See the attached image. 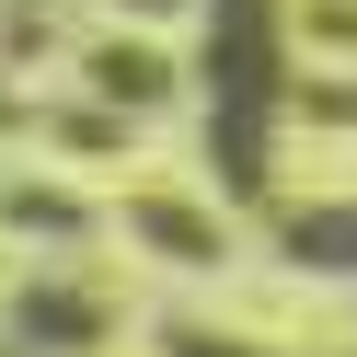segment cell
Masks as SVG:
<instances>
[{"mask_svg": "<svg viewBox=\"0 0 357 357\" xmlns=\"http://www.w3.org/2000/svg\"><path fill=\"white\" fill-rule=\"evenodd\" d=\"M288 265H346L357 277V208H288Z\"/></svg>", "mask_w": 357, "mask_h": 357, "instance_id": "3", "label": "cell"}, {"mask_svg": "<svg viewBox=\"0 0 357 357\" xmlns=\"http://www.w3.org/2000/svg\"><path fill=\"white\" fill-rule=\"evenodd\" d=\"M162 357H254V346H231V334H196V323H173V334H162Z\"/></svg>", "mask_w": 357, "mask_h": 357, "instance_id": "6", "label": "cell"}, {"mask_svg": "<svg viewBox=\"0 0 357 357\" xmlns=\"http://www.w3.org/2000/svg\"><path fill=\"white\" fill-rule=\"evenodd\" d=\"M93 81H104V93H127V104H173V70H162V58H93Z\"/></svg>", "mask_w": 357, "mask_h": 357, "instance_id": "5", "label": "cell"}, {"mask_svg": "<svg viewBox=\"0 0 357 357\" xmlns=\"http://www.w3.org/2000/svg\"><path fill=\"white\" fill-rule=\"evenodd\" d=\"M24 334H35V346H93L104 300H81V288H70V300H58V288H24Z\"/></svg>", "mask_w": 357, "mask_h": 357, "instance_id": "4", "label": "cell"}, {"mask_svg": "<svg viewBox=\"0 0 357 357\" xmlns=\"http://www.w3.org/2000/svg\"><path fill=\"white\" fill-rule=\"evenodd\" d=\"M139 242H150V254H173V265H219V231L185 208V196H139Z\"/></svg>", "mask_w": 357, "mask_h": 357, "instance_id": "2", "label": "cell"}, {"mask_svg": "<svg viewBox=\"0 0 357 357\" xmlns=\"http://www.w3.org/2000/svg\"><path fill=\"white\" fill-rule=\"evenodd\" d=\"M288 104L277 70V0H208V150H219V185L254 196L265 185V127Z\"/></svg>", "mask_w": 357, "mask_h": 357, "instance_id": "1", "label": "cell"}]
</instances>
